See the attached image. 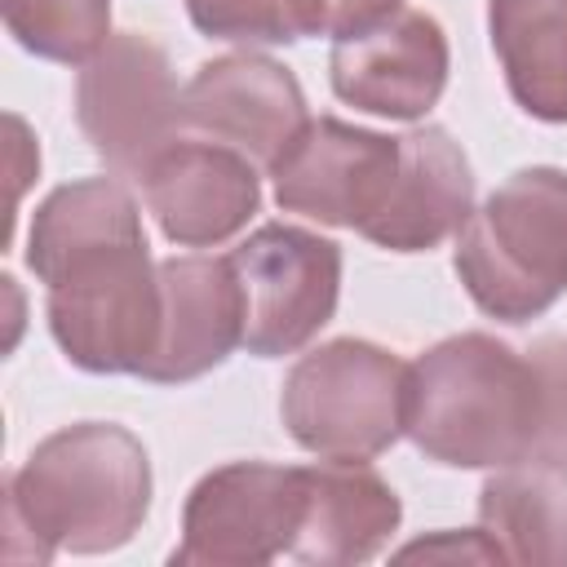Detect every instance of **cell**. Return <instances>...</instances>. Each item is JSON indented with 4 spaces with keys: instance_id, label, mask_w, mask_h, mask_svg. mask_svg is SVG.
<instances>
[{
    "instance_id": "d6986e66",
    "label": "cell",
    "mask_w": 567,
    "mask_h": 567,
    "mask_svg": "<svg viewBox=\"0 0 567 567\" xmlns=\"http://www.w3.org/2000/svg\"><path fill=\"white\" fill-rule=\"evenodd\" d=\"M9 35L44 58L84 66L115 31H111V0H0Z\"/></svg>"
},
{
    "instance_id": "2e32d148",
    "label": "cell",
    "mask_w": 567,
    "mask_h": 567,
    "mask_svg": "<svg viewBox=\"0 0 567 567\" xmlns=\"http://www.w3.org/2000/svg\"><path fill=\"white\" fill-rule=\"evenodd\" d=\"M487 35L509 97L545 124H567V0H487Z\"/></svg>"
},
{
    "instance_id": "7c38bea8",
    "label": "cell",
    "mask_w": 567,
    "mask_h": 567,
    "mask_svg": "<svg viewBox=\"0 0 567 567\" xmlns=\"http://www.w3.org/2000/svg\"><path fill=\"white\" fill-rule=\"evenodd\" d=\"M142 199L177 248H217L261 208L257 164L226 142L177 137L142 173Z\"/></svg>"
},
{
    "instance_id": "5b68a950",
    "label": "cell",
    "mask_w": 567,
    "mask_h": 567,
    "mask_svg": "<svg viewBox=\"0 0 567 567\" xmlns=\"http://www.w3.org/2000/svg\"><path fill=\"white\" fill-rule=\"evenodd\" d=\"M279 421L310 456L372 461L408 434V363L363 337L323 341L288 368Z\"/></svg>"
},
{
    "instance_id": "8fae6325",
    "label": "cell",
    "mask_w": 567,
    "mask_h": 567,
    "mask_svg": "<svg viewBox=\"0 0 567 567\" xmlns=\"http://www.w3.org/2000/svg\"><path fill=\"white\" fill-rule=\"evenodd\" d=\"M182 111L186 128L244 151L261 168H270L310 124L297 75L252 49L199 62L182 89Z\"/></svg>"
},
{
    "instance_id": "277c9868",
    "label": "cell",
    "mask_w": 567,
    "mask_h": 567,
    "mask_svg": "<svg viewBox=\"0 0 567 567\" xmlns=\"http://www.w3.org/2000/svg\"><path fill=\"white\" fill-rule=\"evenodd\" d=\"M44 315L66 363L93 377H142L159 346L164 288L146 235L75 252L44 279Z\"/></svg>"
},
{
    "instance_id": "9c48e42d",
    "label": "cell",
    "mask_w": 567,
    "mask_h": 567,
    "mask_svg": "<svg viewBox=\"0 0 567 567\" xmlns=\"http://www.w3.org/2000/svg\"><path fill=\"white\" fill-rule=\"evenodd\" d=\"M399 155V137L319 115L266 173L284 213H301L319 226L363 230L394 186Z\"/></svg>"
},
{
    "instance_id": "5bb4252c",
    "label": "cell",
    "mask_w": 567,
    "mask_h": 567,
    "mask_svg": "<svg viewBox=\"0 0 567 567\" xmlns=\"http://www.w3.org/2000/svg\"><path fill=\"white\" fill-rule=\"evenodd\" d=\"M399 151L394 186L359 235L385 252H430L470 221L474 168L443 124H412Z\"/></svg>"
},
{
    "instance_id": "52a82bcc",
    "label": "cell",
    "mask_w": 567,
    "mask_h": 567,
    "mask_svg": "<svg viewBox=\"0 0 567 567\" xmlns=\"http://www.w3.org/2000/svg\"><path fill=\"white\" fill-rule=\"evenodd\" d=\"M306 518V465L230 461L208 470L182 505L173 567H261L292 554Z\"/></svg>"
},
{
    "instance_id": "ac0fdd59",
    "label": "cell",
    "mask_w": 567,
    "mask_h": 567,
    "mask_svg": "<svg viewBox=\"0 0 567 567\" xmlns=\"http://www.w3.org/2000/svg\"><path fill=\"white\" fill-rule=\"evenodd\" d=\"M128 235H146V226L124 177H80L49 190L35 204L31 230H27V266L44 284L75 252H89L106 239H128Z\"/></svg>"
},
{
    "instance_id": "4fadbf2b",
    "label": "cell",
    "mask_w": 567,
    "mask_h": 567,
    "mask_svg": "<svg viewBox=\"0 0 567 567\" xmlns=\"http://www.w3.org/2000/svg\"><path fill=\"white\" fill-rule=\"evenodd\" d=\"M164 323L142 381L182 385L221 368L244 346V288L230 257L182 252L159 261Z\"/></svg>"
},
{
    "instance_id": "9a60e30c",
    "label": "cell",
    "mask_w": 567,
    "mask_h": 567,
    "mask_svg": "<svg viewBox=\"0 0 567 567\" xmlns=\"http://www.w3.org/2000/svg\"><path fill=\"white\" fill-rule=\"evenodd\" d=\"M399 492L368 461L319 456V465H306V518L288 558L306 567L368 563L399 532Z\"/></svg>"
},
{
    "instance_id": "e0dca14e",
    "label": "cell",
    "mask_w": 567,
    "mask_h": 567,
    "mask_svg": "<svg viewBox=\"0 0 567 567\" xmlns=\"http://www.w3.org/2000/svg\"><path fill=\"white\" fill-rule=\"evenodd\" d=\"M478 523L505 563L567 567V465L518 461L478 487Z\"/></svg>"
},
{
    "instance_id": "ba28073f",
    "label": "cell",
    "mask_w": 567,
    "mask_h": 567,
    "mask_svg": "<svg viewBox=\"0 0 567 567\" xmlns=\"http://www.w3.org/2000/svg\"><path fill=\"white\" fill-rule=\"evenodd\" d=\"M230 266L244 288V350L257 359L297 354L337 315L341 244L292 221L257 226Z\"/></svg>"
},
{
    "instance_id": "7402d4cb",
    "label": "cell",
    "mask_w": 567,
    "mask_h": 567,
    "mask_svg": "<svg viewBox=\"0 0 567 567\" xmlns=\"http://www.w3.org/2000/svg\"><path fill=\"white\" fill-rule=\"evenodd\" d=\"M403 0H315V35H359L377 22H385L390 13H399Z\"/></svg>"
},
{
    "instance_id": "6da1fadb",
    "label": "cell",
    "mask_w": 567,
    "mask_h": 567,
    "mask_svg": "<svg viewBox=\"0 0 567 567\" xmlns=\"http://www.w3.org/2000/svg\"><path fill=\"white\" fill-rule=\"evenodd\" d=\"M151 456L115 421H75L31 447L4 483V554L49 563L53 554H111L151 514Z\"/></svg>"
},
{
    "instance_id": "603a6c76",
    "label": "cell",
    "mask_w": 567,
    "mask_h": 567,
    "mask_svg": "<svg viewBox=\"0 0 567 567\" xmlns=\"http://www.w3.org/2000/svg\"><path fill=\"white\" fill-rule=\"evenodd\" d=\"M416 554H425V558H434V554H447V558H478V563H505L501 558V549L492 545V536L487 532H470V536H456V532H447V536H439V540H416V545H408V549H399V558H416Z\"/></svg>"
},
{
    "instance_id": "3957f363",
    "label": "cell",
    "mask_w": 567,
    "mask_h": 567,
    "mask_svg": "<svg viewBox=\"0 0 567 567\" xmlns=\"http://www.w3.org/2000/svg\"><path fill=\"white\" fill-rule=\"evenodd\" d=\"M452 266L487 319H540L567 292V168L509 173L456 230Z\"/></svg>"
},
{
    "instance_id": "30bf717a",
    "label": "cell",
    "mask_w": 567,
    "mask_h": 567,
    "mask_svg": "<svg viewBox=\"0 0 567 567\" xmlns=\"http://www.w3.org/2000/svg\"><path fill=\"white\" fill-rule=\"evenodd\" d=\"M452 71V49L439 18L399 9L385 22L332 44L328 80L332 93L368 115L416 124L439 106Z\"/></svg>"
},
{
    "instance_id": "ffe728a7",
    "label": "cell",
    "mask_w": 567,
    "mask_h": 567,
    "mask_svg": "<svg viewBox=\"0 0 567 567\" xmlns=\"http://www.w3.org/2000/svg\"><path fill=\"white\" fill-rule=\"evenodd\" d=\"M186 18L199 35L248 49L315 35V0H186Z\"/></svg>"
},
{
    "instance_id": "8992f818",
    "label": "cell",
    "mask_w": 567,
    "mask_h": 567,
    "mask_svg": "<svg viewBox=\"0 0 567 567\" xmlns=\"http://www.w3.org/2000/svg\"><path fill=\"white\" fill-rule=\"evenodd\" d=\"M75 124L115 177L142 182L151 159L186 128L164 44L146 31H115L75 75Z\"/></svg>"
},
{
    "instance_id": "44dd1931",
    "label": "cell",
    "mask_w": 567,
    "mask_h": 567,
    "mask_svg": "<svg viewBox=\"0 0 567 567\" xmlns=\"http://www.w3.org/2000/svg\"><path fill=\"white\" fill-rule=\"evenodd\" d=\"M527 359L540 377V434L532 461L567 465V337H540Z\"/></svg>"
},
{
    "instance_id": "7a4b0ae2",
    "label": "cell",
    "mask_w": 567,
    "mask_h": 567,
    "mask_svg": "<svg viewBox=\"0 0 567 567\" xmlns=\"http://www.w3.org/2000/svg\"><path fill=\"white\" fill-rule=\"evenodd\" d=\"M540 377L527 350L492 332H456L408 363V439L447 470L532 461Z\"/></svg>"
}]
</instances>
